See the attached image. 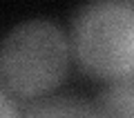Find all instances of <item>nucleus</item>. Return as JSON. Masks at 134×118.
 Listing matches in <instances>:
<instances>
[{"label":"nucleus","instance_id":"f03ea898","mask_svg":"<svg viewBox=\"0 0 134 118\" xmlns=\"http://www.w3.org/2000/svg\"><path fill=\"white\" fill-rule=\"evenodd\" d=\"M69 60V45L49 20H25L16 25L0 47L2 89L20 98L45 96L63 80Z\"/></svg>","mask_w":134,"mask_h":118},{"label":"nucleus","instance_id":"20e7f679","mask_svg":"<svg viewBox=\"0 0 134 118\" xmlns=\"http://www.w3.org/2000/svg\"><path fill=\"white\" fill-rule=\"evenodd\" d=\"M98 118H134V80L112 82L96 98Z\"/></svg>","mask_w":134,"mask_h":118},{"label":"nucleus","instance_id":"39448f33","mask_svg":"<svg viewBox=\"0 0 134 118\" xmlns=\"http://www.w3.org/2000/svg\"><path fill=\"white\" fill-rule=\"evenodd\" d=\"M0 118H23L18 114V109H16L14 100L9 98V91H5V89L0 94Z\"/></svg>","mask_w":134,"mask_h":118},{"label":"nucleus","instance_id":"f257e3e1","mask_svg":"<svg viewBox=\"0 0 134 118\" xmlns=\"http://www.w3.org/2000/svg\"><path fill=\"white\" fill-rule=\"evenodd\" d=\"M72 49L85 71L112 82L134 80V0H103L72 18Z\"/></svg>","mask_w":134,"mask_h":118},{"label":"nucleus","instance_id":"7ed1b4c3","mask_svg":"<svg viewBox=\"0 0 134 118\" xmlns=\"http://www.w3.org/2000/svg\"><path fill=\"white\" fill-rule=\"evenodd\" d=\"M23 118H98L90 103L76 96H47L29 105Z\"/></svg>","mask_w":134,"mask_h":118}]
</instances>
